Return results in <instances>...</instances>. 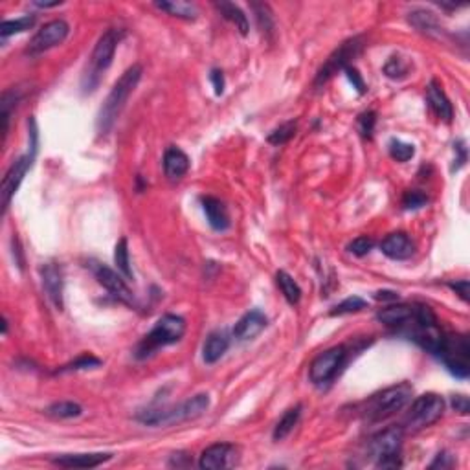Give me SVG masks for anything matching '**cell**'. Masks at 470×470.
<instances>
[{"instance_id": "obj_48", "label": "cell", "mask_w": 470, "mask_h": 470, "mask_svg": "<svg viewBox=\"0 0 470 470\" xmlns=\"http://www.w3.org/2000/svg\"><path fill=\"white\" fill-rule=\"evenodd\" d=\"M33 4L39 6V8H56V6H61L63 2L61 0H57V2H39V0H36Z\"/></svg>"}, {"instance_id": "obj_13", "label": "cell", "mask_w": 470, "mask_h": 470, "mask_svg": "<svg viewBox=\"0 0 470 470\" xmlns=\"http://www.w3.org/2000/svg\"><path fill=\"white\" fill-rule=\"evenodd\" d=\"M92 272L96 276L97 283L107 288V292L114 296L118 301L127 305H134V298H132L131 288L127 287V279L123 278L120 272H114L112 268L102 263H92Z\"/></svg>"}, {"instance_id": "obj_37", "label": "cell", "mask_w": 470, "mask_h": 470, "mask_svg": "<svg viewBox=\"0 0 470 470\" xmlns=\"http://www.w3.org/2000/svg\"><path fill=\"white\" fill-rule=\"evenodd\" d=\"M97 366H102V360L96 359L94 354H81L79 359H76L70 364L63 366L59 369V373H66V371H81V369H91V368H97Z\"/></svg>"}, {"instance_id": "obj_9", "label": "cell", "mask_w": 470, "mask_h": 470, "mask_svg": "<svg viewBox=\"0 0 470 470\" xmlns=\"http://www.w3.org/2000/svg\"><path fill=\"white\" fill-rule=\"evenodd\" d=\"M349 360V351L345 345H334L324 353H320L308 368V379L314 386H325L336 379V375L344 369Z\"/></svg>"}, {"instance_id": "obj_21", "label": "cell", "mask_w": 470, "mask_h": 470, "mask_svg": "<svg viewBox=\"0 0 470 470\" xmlns=\"http://www.w3.org/2000/svg\"><path fill=\"white\" fill-rule=\"evenodd\" d=\"M203 210L206 213L207 224L215 232H224L230 228V215L223 201H219L217 197H203Z\"/></svg>"}, {"instance_id": "obj_47", "label": "cell", "mask_w": 470, "mask_h": 470, "mask_svg": "<svg viewBox=\"0 0 470 470\" xmlns=\"http://www.w3.org/2000/svg\"><path fill=\"white\" fill-rule=\"evenodd\" d=\"M375 299H379V301H397L399 299V294L393 292V290H379V292L375 294Z\"/></svg>"}, {"instance_id": "obj_5", "label": "cell", "mask_w": 470, "mask_h": 470, "mask_svg": "<svg viewBox=\"0 0 470 470\" xmlns=\"http://www.w3.org/2000/svg\"><path fill=\"white\" fill-rule=\"evenodd\" d=\"M412 395H414V388L408 384V382H400L397 386H389V388L382 389L377 395H373L371 399L368 400V406H366V417L373 423H379V421L389 419L391 415H395L397 412H400L402 408L409 405L412 400Z\"/></svg>"}, {"instance_id": "obj_35", "label": "cell", "mask_w": 470, "mask_h": 470, "mask_svg": "<svg viewBox=\"0 0 470 470\" xmlns=\"http://www.w3.org/2000/svg\"><path fill=\"white\" fill-rule=\"evenodd\" d=\"M252 10L256 13V19H258L259 30L267 33V36H272L274 33V19L272 13H270V8L267 4H252Z\"/></svg>"}, {"instance_id": "obj_42", "label": "cell", "mask_w": 470, "mask_h": 470, "mask_svg": "<svg viewBox=\"0 0 470 470\" xmlns=\"http://www.w3.org/2000/svg\"><path fill=\"white\" fill-rule=\"evenodd\" d=\"M454 151H455V162L454 166H452V171H460L461 167L465 166L467 164V147H465V142L463 140H457V142L454 143Z\"/></svg>"}, {"instance_id": "obj_19", "label": "cell", "mask_w": 470, "mask_h": 470, "mask_svg": "<svg viewBox=\"0 0 470 470\" xmlns=\"http://www.w3.org/2000/svg\"><path fill=\"white\" fill-rule=\"evenodd\" d=\"M426 102H428V107L434 111V114L443 122L450 123L452 122V118H454V109H452V103L446 97V94L443 92V88L439 86L437 81H432L426 88Z\"/></svg>"}, {"instance_id": "obj_27", "label": "cell", "mask_w": 470, "mask_h": 470, "mask_svg": "<svg viewBox=\"0 0 470 470\" xmlns=\"http://www.w3.org/2000/svg\"><path fill=\"white\" fill-rule=\"evenodd\" d=\"M299 417H301V405H296L294 408L287 409L283 414V417L278 421V425H276V428H274V441H283L285 437H288L290 435V432H292L294 428H296V425H298Z\"/></svg>"}, {"instance_id": "obj_12", "label": "cell", "mask_w": 470, "mask_h": 470, "mask_svg": "<svg viewBox=\"0 0 470 470\" xmlns=\"http://www.w3.org/2000/svg\"><path fill=\"white\" fill-rule=\"evenodd\" d=\"M70 33V26L68 22L63 21V19H56V21L46 22L41 30H37V33L31 37L30 46H28V52L31 56L36 54H42L46 50H52L56 48L61 42H65V39Z\"/></svg>"}, {"instance_id": "obj_43", "label": "cell", "mask_w": 470, "mask_h": 470, "mask_svg": "<svg viewBox=\"0 0 470 470\" xmlns=\"http://www.w3.org/2000/svg\"><path fill=\"white\" fill-rule=\"evenodd\" d=\"M448 287L460 296L463 301H469V279H460V281H450Z\"/></svg>"}, {"instance_id": "obj_14", "label": "cell", "mask_w": 470, "mask_h": 470, "mask_svg": "<svg viewBox=\"0 0 470 470\" xmlns=\"http://www.w3.org/2000/svg\"><path fill=\"white\" fill-rule=\"evenodd\" d=\"M237 463V448L230 443H215L201 454L198 467L204 470L230 469Z\"/></svg>"}, {"instance_id": "obj_17", "label": "cell", "mask_w": 470, "mask_h": 470, "mask_svg": "<svg viewBox=\"0 0 470 470\" xmlns=\"http://www.w3.org/2000/svg\"><path fill=\"white\" fill-rule=\"evenodd\" d=\"M380 250L386 258L393 259V261H405V259H409L414 256L415 246L408 233L393 232L380 243Z\"/></svg>"}, {"instance_id": "obj_20", "label": "cell", "mask_w": 470, "mask_h": 470, "mask_svg": "<svg viewBox=\"0 0 470 470\" xmlns=\"http://www.w3.org/2000/svg\"><path fill=\"white\" fill-rule=\"evenodd\" d=\"M230 334L224 331V329H219V331H213V333L207 334L206 342L203 345V360L206 364H215L217 360H221L224 357V353L230 347Z\"/></svg>"}, {"instance_id": "obj_1", "label": "cell", "mask_w": 470, "mask_h": 470, "mask_svg": "<svg viewBox=\"0 0 470 470\" xmlns=\"http://www.w3.org/2000/svg\"><path fill=\"white\" fill-rule=\"evenodd\" d=\"M143 68L142 65H132L131 68H127L122 74V77L114 83V86L109 92V96L103 102L102 109L97 112L96 120V131L100 136H107L112 131L114 123L118 122V118L125 109L127 100L131 97L134 88L138 86L140 79H142Z\"/></svg>"}, {"instance_id": "obj_40", "label": "cell", "mask_w": 470, "mask_h": 470, "mask_svg": "<svg viewBox=\"0 0 470 470\" xmlns=\"http://www.w3.org/2000/svg\"><path fill=\"white\" fill-rule=\"evenodd\" d=\"M359 132L362 134V138H371L375 131V123H377V114L373 111H366L359 116Z\"/></svg>"}, {"instance_id": "obj_33", "label": "cell", "mask_w": 470, "mask_h": 470, "mask_svg": "<svg viewBox=\"0 0 470 470\" xmlns=\"http://www.w3.org/2000/svg\"><path fill=\"white\" fill-rule=\"evenodd\" d=\"M389 149V157L397 160V162H408L409 158H414L415 155V147L412 143L400 142L397 138H393L388 146Z\"/></svg>"}, {"instance_id": "obj_30", "label": "cell", "mask_w": 470, "mask_h": 470, "mask_svg": "<svg viewBox=\"0 0 470 470\" xmlns=\"http://www.w3.org/2000/svg\"><path fill=\"white\" fill-rule=\"evenodd\" d=\"M45 414L54 419H74L83 414V408L72 400H59L45 409Z\"/></svg>"}, {"instance_id": "obj_44", "label": "cell", "mask_w": 470, "mask_h": 470, "mask_svg": "<svg viewBox=\"0 0 470 470\" xmlns=\"http://www.w3.org/2000/svg\"><path fill=\"white\" fill-rule=\"evenodd\" d=\"M452 408H454L457 414L467 415L470 408L469 397H465V395H454V397H452Z\"/></svg>"}, {"instance_id": "obj_18", "label": "cell", "mask_w": 470, "mask_h": 470, "mask_svg": "<svg viewBox=\"0 0 470 470\" xmlns=\"http://www.w3.org/2000/svg\"><path fill=\"white\" fill-rule=\"evenodd\" d=\"M111 460L112 454H103V452H96V454H63L52 457L56 465L65 467V469H96V467L103 465Z\"/></svg>"}, {"instance_id": "obj_15", "label": "cell", "mask_w": 470, "mask_h": 470, "mask_svg": "<svg viewBox=\"0 0 470 470\" xmlns=\"http://www.w3.org/2000/svg\"><path fill=\"white\" fill-rule=\"evenodd\" d=\"M41 279H42V287H45L46 296L50 298L52 304L56 305L59 311H63V307H65V299H63V292H65V279H63L61 267L56 263L42 265Z\"/></svg>"}, {"instance_id": "obj_26", "label": "cell", "mask_w": 470, "mask_h": 470, "mask_svg": "<svg viewBox=\"0 0 470 470\" xmlns=\"http://www.w3.org/2000/svg\"><path fill=\"white\" fill-rule=\"evenodd\" d=\"M409 22L421 31V33H426V36H441V28L435 15L432 11L426 10H414L409 11Z\"/></svg>"}, {"instance_id": "obj_28", "label": "cell", "mask_w": 470, "mask_h": 470, "mask_svg": "<svg viewBox=\"0 0 470 470\" xmlns=\"http://www.w3.org/2000/svg\"><path fill=\"white\" fill-rule=\"evenodd\" d=\"M276 283H278L279 290L283 294V298L287 299L290 305H298L299 299H301V287L296 283V279L290 276L285 270H279L276 274Z\"/></svg>"}, {"instance_id": "obj_32", "label": "cell", "mask_w": 470, "mask_h": 470, "mask_svg": "<svg viewBox=\"0 0 470 470\" xmlns=\"http://www.w3.org/2000/svg\"><path fill=\"white\" fill-rule=\"evenodd\" d=\"M366 307H368V301H366V299L359 298V296H349V298H345L344 301H340V304L331 311V316L360 313V311H364Z\"/></svg>"}, {"instance_id": "obj_45", "label": "cell", "mask_w": 470, "mask_h": 470, "mask_svg": "<svg viewBox=\"0 0 470 470\" xmlns=\"http://www.w3.org/2000/svg\"><path fill=\"white\" fill-rule=\"evenodd\" d=\"M210 79H212V83H213L215 94H217V96H221V94H223V92H224L223 70H219V68H213L212 74H210Z\"/></svg>"}, {"instance_id": "obj_46", "label": "cell", "mask_w": 470, "mask_h": 470, "mask_svg": "<svg viewBox=\"0 0 470 470\" xmlns=\"http://www.w3.org/2000/svg\"><path fill=\"white\" fill-rule=\"evenodd\" d=\"M437 467H441V469H448V467H452L450 455L446 454V452H441V454H437V457H435L434 463L430 465V469H437Z\"/></svg>"}, {"instance_id": "obj_34", "label": "cell", "mask_w": 470, "mask_h": 470, "mask_svg": "<svg viewBox=\"0 0 470 470\" xmlns=\"http://www.w3.org/2000/svg\"><path fill=\"white\" fill-rule=\"evenodd\" d=\"M296 127H298L296 122H287L283 125H279L278 129H274L268 134V143H272V146H283V143H287L296 134Z\"/></svg>"}, {"instance_id": "obj_23", "label": "cell", "mask_w": 470, "mask_h": 470, "mask_svg": "<svg viewBox=\"0 0 470 470\" xmlns=\"http://www.w3.org/2000/svg\"><path fill=\"white\" fill-rule=\"evenodd\" d=\"M414 318V305H388V307L380 308L377 313V320L382 322L388 327H399V325H406L409 320Z\"/></svg>"}, {"instance_id": "obj_8", "label": "cell", "mask_w": 470, "mask_h": 470, "mask_svg": "<svg viewBox=\"0 0 470 470\" xmlns=\"http://www.w3.org/2000/svg\"><path fill=\"white\" fill-rule=\"evenodd\" d=\"M123 39V30H118V28H111L107 30L100 39H97L94 50H92L91 56V68L86 72L88 77V85L85 86V91H94V86L97 85V79L102 76L103 72L112 65V59H114V54H116L118 45L122 42Z\"/></svg>"}, {"instance_id": "obj_10", "label": "cell", "mask_w": 470, "mask_h": 470, "mask_svg": "<svg viewBox=\"0 0 470 470\" xmlns=\"http://www.w3.org/2000/svg\"><path fill=\"white\" fill-rule=\"evenodd\" d=\"M362 48H364V39H362V37H353V39L342 42V45L327 57V61L322 65V68H320L318 74H316V79H314V86L318 88V86L325 85L334 74H338L340 70H345L349 66V63L353 61L354 57L362 52Z\"/></svg>"}, {"instance_id": "obj_24", "label": "cell", "mask_w": 470, "mask_h": 470, "mask_svg": "<svg viewBox=\"0 0 470 470\" xmlns=\"http://www.w3.org/2000/svg\"><path fill=\"white\" fill-rule=\"evenodd\" d=\"M155 8L160 11H166L167 15L184 19V21H195L198 15V8L191 2H182V0H171V2H155Z\"/></svg>"}, {"instance_id": "obj_29", "label": "cell", "mask_w": 470, "mask_h": 470, "mask_svg": "<svg viewBox=\"0 0 470 470\" xmlns=\"http://www.w3.org/2000/svg\"><path fill=\"white\" fill-rule=\"evenodd\" d=\"M114 265H116L118 272L122 274L127 281L134 279V274H132L131 268V258H129V243H127V237H122L116 243V248H114Z\"/></svg>"}, {"instance_id": "obj_4", "label": "cell", "mask_w": 470, "mask_h": 470, "mask_svg": "<svg viewBox=\"0 0 470 470\" xmlns=\"http://www.w3.org/2000/svg\"><path fill=\"white\" fill-rule=\"evenodd\" d=\"M402 439H405L402 426H389L379 434H375L368 443V452L375 460V465L379 469L402 467V461H400Z\"/></svg>"}, {"instance_id": "obj_6", "label": "cell", "mask_w": 470, "mask_h": 470, "mask_svg": "<svg viewBox=\"0 0 470 470\" xmlns=\"http://www.w3.org/2000/svg\"><path fill=\"white\" fill-rule=\"evenodd\" d=\"M443 414H445V399L437 393H423L409 405L402 430L412 434L421 432L435 425L443 417Z\"/></svg>"}, {"instance_id": "obj_36", "label": "cell", "mask_w": 470, "mask_h": 470, "mask_svg": "<svg viewBox=\"0 0 470 470\" xmlns=\"http://www.w3.org/2000/svg\"><path fill=\"white\" fill-rule=\"evenodd\" d=\"M409 70V65L399 56L389 57V61L386 63L384 66V74L391 79H400V77H405Z\"/></svg>"}, {"instance_id": "obj_2", "label": "cell", "mask_w": 470, "mask_h": 470, "mask_svg": "<svg viewBox=\"0 0 470 470\" xmlns=\"http://www.w3.org/2000/svg\"><path fill=\"white\" fill-rule=\"evenodd\" d=\"M184 334H186V320L177 314H164L162 318H158L155 327L140 340V344L134 349V357L138 360L149 359L158 349L180 342Z\"/></svg>"}, {"instance_id": "obj_41", "label": "cell", "mask_w": 470, "mask_h": 470, "mask_svg": "<svg viewBox=\"0 0 470 470\" xmlns=\"http://www.w3.org/2000/svg\"><path fill=\"white\" fill-rule=\"evenodd\" d=\"M344 72L349 81H351V85H353V88H357L359 94H366V83H364V79H362V76L359 74V70L353 68V66H347Z\"/></svg>"}, {"instance_id": "obj_7", "label": "cell", "mask_w": 470, "mask_h": 470, "mask_svg": "<svg viewBox=\"0 0 470 470\" xmlns=\"http://www.w3.org/2000/svg\"><path fill=\"white\" fill-rule=\"evenodd\" d=\"M435 354L455 379H469L470 344L465 334H443V340Z\"/></svg>"}, {"instance_id": "obj_16", "label": "cell", "mask_w": 470, "mask_h": 470, "mask_svg": "<svg viewBox=\"0 0 470 470\" xmlns=\"http://www.w3.org/2000/svg\"><path fill=\"white\" fill-rule=\"evenodd\" d=\"M268 320L261 311L253 308V311H248L246 314H243L239 322L233 327V338H237L239 342H248V340H253L258 334H261L267 329Z\"/></svg>"}, {"instance_id": "obj_31", "label": "cell", "mask_w": 470, "mask_h": 470, "mask_svg": "<svg viewBox=\"0 0 470 470\" xmlns=\"http://www.w3.org/2000/svg\"><path fill=\"white\" fill-rule=\"evenodd\" d=\"M33 24H36V15H24L21 19H15V21H4L0 24V36H2V39H6V37L30 30V28H33Z\"/></svg>"}, {"instance_id": "obj_25", "label": "cell", "mask_w": 470, "mask_h": 470, "mask_svg": "<svg viewBox=\"0 0 470 470\" xmlns=\"http://www.w3.org/2000/svg\"><path fill=\"white\" fill-rule=\"evenodd\" d=\"M215 8H217L219 13H221L226 21H230L235 26V30H239L241 36H248L250 24H248V19L246 15H244V11L241 10L239 6L232 4V2H215Z\"/></svg>"}, {"instance_id": "obj_22", "label": "cell", "mask_w": 470, "mask_h": 470, "mask_svg": "<svg viewBox=\"0 0 470 470\" xmlns=\"http://www.w3.org/2000/svg\"><path fill=\"white\" fill-rule=\"evenodd\" d=\"M189 171V158L178 147H169L164 152V173L169 180H180Z\"/></svg>"}, {"instance_id": "obj_11", "label": "cell", "mask_w": 470, "mask_h": 470, "mask_svg": "<svg viewBox=\"0 0 470 470\" xmlns=\"http://www.w3.org/2000/svg\"><path fill=\"white\" fill-rule=\"evenodd\" d=\"M36 155L37 152L28 151L26 155L17 158L15 162L10 166V169L6 171L4 178H2V187H0V193H2V210H4V213L8 212L11 198H13V195L17 193L21 182L24 180L26 173L30 171L31 166H33Z\"/></svg>"}, {"instance_id": "obj_39", "label": "cell", "mask_w": 470, "mask_h": 470, "mask_svg": "<svg viewBox=\"0 0 470 470\" xmlns=\"http://www.w3.org/2000/svg\"><path fill=\"white\" fill-rule=\"evenodd\" d=\"M426 203H428V197L423 191H417V189H408L402 197L405 210H419V207L426 206Z\"/></svg>"}, {"instance_id": "obj_38", "label": "cell", "mask_w": 470, "mask_h": 470, "mask_svg": "<svg viewBox=\"0 0 470 470\" xmlns=\"http://www.w3.org/2000/svg\"><path fill=\"white\" fill-rule=\"evenodd\" d=\"M373 246H375L373 239L368 237V235H360V237L353 239V241L347 244V252L357 256V258H364V256H368V253L373 250Z\"/></svg>"}, {"instance_id": "obj_3", "label": "cell", "mask_w": 470, "mask_h": 470, "mask_svg": "<svg viewBox=\"0 0 470 470\" xmlns=\"http://www.w3.org/2000/svg\"><path fill=\"white\" fill-rule=\"evenodd\" d=\"M210 408V395L198 393L193 395L191 399L184 400L177 406H167V408L146 409L143 414L138 415V421L147 426H171L180 425L186 421H193Z\"/></svg>"}]
</instances>
